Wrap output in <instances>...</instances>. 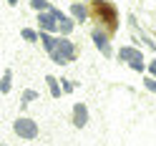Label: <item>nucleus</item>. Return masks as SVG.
<instances>
[{"instance_id":"f257e3e1","label":"nucleus","mask_w":156,"mask_h":146,"mask_svg":"<svg viewBox=\"0 0 156 146\" xmlns=\"http://www.w3.org/2000/svg\"><path fill=\"white\" fill-rule=\"evenodd\" d=\"M51 58H53L55 63H68V61H73V58H76V48H73V43L66 41V38H58L53 53H51Z\"/></svg>"},{"instance_id":"f03ea898","label":"nucleus","mask_w":156,"mask_h":146,"mask_svg":"<svg viewBox=\"0 0 156 146\" xmlns=\"http://www.w3.org/2000/svg\"><path fill=\"white\" fill-rule=\"evenodd\" d=\"M13 131L20 136V139H35L38 136V123L33 121V119H18L15 123H13Z\"/></svg>"},{"instance_id":"7ed1b4c3","label":"nucleus","mask_w":156,"mask_h":146,"mask_svg":"<svg viewBox=\"0 0 156 146\" xmlns=\"http://www.w3.org/2000/svg\"><path fill=\"white\" fill-rule=\"evenodd\" d=\"M119 61H129L133 71H144V55H141V51H136L131 45H123L119 51Z\"/></svg>"},{"instance_id":"20e7f679","label":"nucleus","mask_w":156,"mask_h":146,"mask_svg":"<svg viewBox=\"0 0 156 146\" xmlns=\"http://www.w3.org/2000/svg\"><path fill=\"white\" fill-rule=\"evenodd\" d=\"M73 123L78 129H83V126L88 123V109H86V103H76L73 106Z\"/></svg>"},{"instance_id":"39448f33","label":"nucleus","mask_w":156,"mask_h":146,"mask_svg":"<svg viewBox=\"0 0 156 146\" xmlns=\"http://www.w3.org/2000/svg\"><path fill=\"white\" fill-rule=\"evenodd\" d=\"M38 23H41L43 30H58V28H61V23H58V18H55L53 10L51 13H43L41 18H38Z\"/></svg>"},{"instance_id":"423d86ee","label":"nucleus","mask_w":156,"mask_h":146,"mask_svg":"<svg viewBox=\"0 0 156 146\" xmlns=\"http://www.w3.org/2000/svg\"><path fill=\"white\" fill-rule=\"evenodd\" d=\"M93 41H96V45H98V51H101L103 55H111V48H108V41H106V35H101L98 30H93Z\"/></svg>"},{"instance_id":"0eeeda50","label":"nucleus","mask_w":156,"mask_h":146,"mask_svg":"<svg viewBox=\"0 0 156 146\" xmlns=\"http://www.w3.org/2000/svg\"><path fill=\"white\" fill-rule=\"evenodd\" d=\"M45 81H48V86H51V96H53V98H61L63 88H61V86H58V81L53 78V76H45Z\"/></svg>"},{"instance_id":"6e6552de","label":"nucleus","mask_w":156,"mask_h":146,"mask_svg":"<svg viewBox=\"0 0 156 146\" xmlns=\"http://www.w3.org/2000/svg\"><path fill=\"white\" fill-rule=\"evenodd\" d=\"M71 13L76 15V20H83V18H86V8L78 5V3H73V5H71Z\"/></svg>"},{"instance_id":"1a4fd4ad","label":"nucleus","mask_w":156,"mask_h":146,"mask_svg":"<svg viewBox=\"0 0 156 146\" xmlns=\"http://www.w3.org/2000/svg\"><path fill=\"white\" fill-rule=\"evenodd\" d=\"M0 91H3V93L10 91V71H5V73H3V83H0Z\"/></svg>"},{"instance_id":"9d476101","label":"nucleus","mask_w":156,"mask_h":146,"mask_svg":"<svg viewBox=\"0 0 156 146\" xmlns=\"http://www.w3.org/2000/svg\"><path fill=\"white\" fill-rule=\"evenodd\" d=\"M35 98H38V91H25L20 103H30V101H35Z\"/></svg>"},{"instance_id":"9b49d317","label":"nucleus","mask_w":156,"mask_h":146,"mask_svg":"<svg viewBox=\"0 0 156 146\" xmlns=\"http://www.w3.org/2000/svg\"><path fill=\"white\" fill-rule=\"evenodd\" d=\"M144 86H146V88H149L151 93H156V78H151V76H149V78L144 81Z\"/></svg>"},{"instance_id":"f8f14e48","label":"nucleus","mask_w":156,"mask_h":146,"mask_svg":"<svg viewBox=\"0 0 156 146\" xmlns=\"http://www.w3.org/2000/svg\"><path fill=\"white\" fill-rule=\"evenodd\" d=\"M30 5L35 8V10H43V8H45L48 3H45V0H30Z\"/></svg>"},{"instance_id":"ddd939ff","label":"nucleus","mask_w":156,"mask_h":146,"mask_svg":"<svg viewBox=\"0 0 156 146\" xmlns=\"http://www.w3.org/2000/svg\"><path fill=\"white\" fill-rule=\"evenodd\" d=\"M23 38H25V41H38V35H35L33 30H28V28L23 30Z\"/></svg>"},{"instance_id":"4468645a","label":"nucleus","mask_w":156,"mask_h":146,"mask_svg":"<svg viewBox=\"0 0 156 146\" xmlns=\"http://www.w3.org/2000/svg\"><path fill=\"white\" fill-rule=\"evenodd\" d=\"M61 83H63V93H71V91H73V83L68 81V78H63Z\"/></svg>"},{"instance_id":"2eb2a0df","label":"nucleus","mask_w":156,"mask_h":146,"mask_svg":"<svg viewBox=\"0 0 156 146\" xmlns=\"http://www.w3.org/2000/svg\"><path fill=\"white\" fill-rule=\"evenodd\" d=\"M149 71L154 73V78H156V61H151V66H149Z\"/></svg>"},{"instance_id":"dca6fc26","label":"nucleus","mask_w":156,"mask_h":146,"mask_svg":"<svg viewBox=\"0 0 156 146\" xmlns=\"http://www.w3.org/2000/svg\"><path fill=\"white\" fill-rule=\"evenodd\" d=\"M8 3H10V5H15V3H18V0H8Z\"/></svg>"},{"instance_id":"f3484780","label":"nucleus","mask_w":156,"mask_h":146,"mask_svg":"<svg viewBox=\"0 0 156 146\" xmlns=\"http://www.w3.org/2000/svg\"><path fill=\"white\" fill-rule=\"evenodd\" d=\"M3 146H5V144H3Z\"/></svg>"}]
</instances>
